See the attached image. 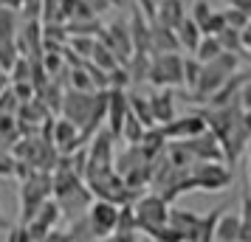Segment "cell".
<instances>
[{
  "label": "cell",
  "mask_w": 251,
  "mask_h": 242,
  "mask_svg": "<svg viewBox=\"0 0 251 242\" xmlns=\"http://www.w3.org/2000/svg\"><path fill=\"white\" fill-rule=\"evenodd\" d=\"M198 113L203 115L206 121V130L212 132L220 144V150H223V161L228 166H234L240 161V155L246 152L249 147V130L243 124V110H240V104H228V107H203V110H198Z\"/></svg>",
  "instance_id": "1"
},
{
  "label": "cell",
  "mask_w": 251,
  "mask_h": 242,
  "mask_svg": "<svg viewBox=\"0 0 251 242\" xmlns=\"http://www.w3.org/2000/svg\"><path fill=\"white\" fill-rule=\"evenodd\" d=\"M51 197L59 206L62 214H71V217H79L88 211V206L93 203V195L88 183L82 180L79 175L71 169L68 155H59L57 169L51 172Z\"/></svg>",
  "instance_id": "2"
},
{
  "label": "cell",
  "mask_w": 251,
  "mask_h": 242,
  "mask_svg": "<svg viewBox=\"0 0 251 242\" xmlns=\"http://www.w3.org/2000/svg\"><path fill=\"white\" fill-rule=\"evenodd\" d=\"M201 65L203 68H201V79H198V85H195V90H192V102H206L237 70V54H226L223 51L212 62H201Z\"/></svg>",
  "instance_id": "3"
},
{
  "label": "cell",
  "mask_w": 251,
  "mask_h": 242,
  "mask_svg": "<svg viewBox=\"0 0 251 242\" xmlns=\"http://www.w3.org/2000/svg\"><path fill=\"white\" fill-rule=\"evenodd\" d=\"M51 200V172H31L20 180V225L34 217L40 206Z\"/></svg>",
  "instance_id": "4"
},
{
  "label": "cell",
  "mask_w": 251,
  "mask_h": 242,
  "mask_svg": "<svg viewBox=\"0 0 251 242\" xmlns=\"http://www.w3.org/2000/svg\"><path fill=\"white\" fill-rule=\"evenodd\" d=\"M147 82L155 88H181L183 85V54H150Z\"/></svg>",
  "instance_id": "5"
},
{
  "label": "cell",
  "mask_w": 251,
  "mask_h": 242,
  "mask_svg": "<svg viewBox=\"0 0 251 242\" xmlns=\"http://www.w3.org/2000/svg\"><path fill=\"white\" fill-rule=\"evenodd\" d=\"M189 189L198 192V189H203V192H223L228 183H231V169H228V163H192L189 166Z\"/></svg>",
  "instance_id": "6"
},
{
  "label": "cell",
  "mask_w": 251,
  "mask_h": 242,
  "mask_svg": "<svg viewBox=\"0 0 251 242\" xmlns=\"http://www.w3.org/2000/svg\"><path fill=\"white\" fill-rule=\"evenodd\" d=\"M133 211H136L138 231L155 228V225H167V220H170V203H167L158 192H152V195H138L136 203H133Z\"/></svg>",
  "instance_id": "7"
},
{
  "label": "cell",
  "mask_w": 251,
  "mask_h": 242,
  "mask_svg": "<svg viewBox=\"0 0 251 242\" xmlns=\"http://www.w3.org/2000/svg\"><path fill=\"white\" fill-rule=\"evenodd\" d=\"M96 40L119 59V65H125L127 59H130V54H133V43H130V28H127V23H119L116 20L110 25H102Z\"/></svg>",
  "instance_id": "8"
},
{
  "label": "cell",
  "mask_w": 251,
  "mask_h": 242,
  "mask_svg": "<svg viewBox=\"0 0 251 242\" xmlns=\"http://www.w3.org/2000/svg\"><path fill=\"white\" fill-rule=\"evenodd\" d=\"M85 217L91 222V231L96 240H104V237H110L116 231V220H119V206L113 203H107V200H93L88 211H85Z\"/></svg>",
  "instance_id": "9"
},
{
  "label": "cell",
  "mask_w": 251,
  "mask_h": 242,
  "mask_svg": "<svg viewBox=\"0 0 251 242\" xmlns=\"http://www.w3.org/2000/svg\"><path fill=\"white\" fill-rule=\"evenodd\" d=\"M201 132H206V121L198 110H195V113L175 115L170 124L161 127V135L167 141H189V138H195V135H201Z\"/></svg>",
  "instance_id": "10"
},
{
  "label": "cell",
  "mask_w": 251,
  "mask_h": 242,
  "mask_svg": "<svg viewBox=\"0 0 251 242\" xmlns=\"http://www.w3.org/2000/svg\"><path fill=\"white\" fill-rule=\"evenodd\" d=\"M14 45H17V54H20V57L40 59L43 57V23H40V20H25V23L17 28Z\"/></svg>",
  "instance_id": "11"
},
{
  "label": "cell",
  "mask_w": 251,
  "mask_h": 242,
  "mask_svg": "<svg viewBox=\"0 0 251 242\" xmlns=\"http://www.w3.org/2000/svg\"><path fill=\"white\" fill-rule=\"evenodd\" d=\"M183 147L189 150V155L195 158V163H220L223 161V150H220L217 138L209 132V130L201 132V135H195V138H189V141H183Z\"/></svg>",
  "instance_id": "12"
},
{
  "label": "cell",
  "mask_w": 251,
  "mask_h": 242,
  "mask_svg": "<svg viewBox=\"0 0 251 242\" xmlns=\"http://www.w3.org/2000/svg\"><path fill=\"white\" fill-rule=\"evenodd\" d=\"M51 144L57 147L59 155H71L79 147H85L79 138V127L74 121H68V118H54V124H51Z\"/></svg>",
  "instance_id": "13"
},
{
  "label": "cell",
  "mask_w": 251,
  "mask_h": 242,
  "mask_svg": "<svg viewBox=\"0 0 251 242\" xmlns=\"http://www.w3.org/2000/svg\"><path fill=\"white\" fill-rule=\"evenodd\" d=\"M249 79H251L249 70H240V73L234 70V73H231V76H228V79L223 82L209 99H206V104H209V107H228V104H237V93Z\"/></svg>",
  "instance_id": "14"
},
{
  "label": "cell",
  "mask_w": 251,
  "mask_h": 242,
  "mask_svg": "<svg viewBox=\"0 0 251 242\" xmlns=\"http://www.w3.org/2000/svg\"><path fill=\"white\" fill-rule=\"evenodd\" d=\"M125 115H127V90L110 88L107 90V115H104V121H107V130H110L113 138H119V132H122Z\"/></svg>",
  "instance_id": "15"
},
{
  "label": "cell",
  "mask_w": 251,
  "mask_h": 242,
  "mask_svg": "<svg viewBox=\"0 0 251 242\" xmlns=\"http://www.w3.org/2000/svg\"><path fill=\"white\" fill-rule=\"evenodd\" d=\"M183 17H186L183 0H158V3H155V14H152V23H158V25H164V28L175 31V28L183 23Z\"/></svg>",
  "instance_id": "16"
},
{
  "label": "cell",
  "mask_w": 251,
  "mask_h": 242,
  "mask_svg": "<svg viewBox=\"0 0 251 242\" xmlns=\"http://www.w3.org/2000/svg\"><path fill=\"white\" fill-rule=\"evenodd\" d=\"M147 99H150V110H152V121H155V127L170 124L172 118L178 115V110H175V96H172L170 88L152 93V96H147Z\"/></svg>",
  "instance_id": "17"
},
{
  "label": "cell",
  "mask_w": 251,
  "mask_h": 242,
  "mask_svg": "<svg viewBox=\"0 0 251 242\" xmlns=\"http://www.w3.org/2000/svg\"><path fill=\"white\" fill-rule=\"evenodd\" d=\"M127 28H130L133 51H136V54H150V20L141 14V9H133V12H130Z\"/></svg>",
  "instance_id": "18"
},
{
  "label": "cell",
  "mask_w": 251,
  "mask_h": 242,
  "mask_svg": "<svg viewBox=\"0 0 251 242\" xmlns=\"http://www.w3.org/2000/svg\"><path fill=\"white\" fill-rule=\"evenodd\" d=\"M150 54H181L175 31L150 20Z\"/></svg>",
  "instance_id": "19"
},
{
  "label": "cell",
  "mask_w": 251,
  "mask_h": 242,
  "mask_svg": "<svg viewBox=\"0 0 251 242\" xmlns=\"http://www.w3.org/2000/svg\"><path fill=\"white\" fill-rule=\"evenodd\" d=\"M198 220H201V214L192 211V208H175V206H170V220H167V222L181 234L183 242L189 240V237H192V231L198 228Z\"/></svg>",
  "instance_id": "20"
},
{
  "label": "cell",
  "mask_w": 251,
  "mask_h": 242,
  "mask_svg": "<svg viewBox=\"0 0 251 242\" xmlns=\"http://www.w3.org/2000/svg\"><path fill=\"white\" fill-rule=\"evenodd\" d=\"M240 240V214L234 208H226L215 225V242H237Z\"/></svg>",
  "instance_id": "21"
},
{
  "label": "cell",
  "mask_w": 251,
  "mask_h": 242,
  "mask_svg": "<svg viewBox=\"0 0 251 242\" xmlns=\"http://www.w3.org/2000/svg\"><path fill=\"white\" fill-rule=\"evenodd\" d=\"M226 203L223 206H217V208H212L209 214H201V220H198V228L192 231V237L186 242H215V225H217V217L226 211Z\"/></svg>",
  "instance_id": "22"
},
{
  "label": "cell",
  "mask_w": 251,
  "mask_h": 242,
  "mask_svg": "<svg viewBox=\"0 0 251 242\" xmlns=\"http://www.w3.org/2000/svg\"><path fill=\"white\" fill-rule=\"evenodd\" d=\"M201 37H203V34H201V28H198V25H195L189 17H183V23L175 28V40H178V48H181V51H186L189 57L195 54V48H198V43H201Z\"/></svg>",
  "instance_id": "23"
},
{
  "label": "cell",
  "mask_w": 251,
  "mask_h": 242,
  "mask_svg": "<svg viewBox=\"0 0 251 242\" xmlns=\"http://www.w3.org/2000/svg\"><path fill=\"white\" fill-rule=\"evenodd\" d=\"M127 110L136 115L138 121H141V127H144V130L155 127V121H152V110H150V99H147V96H141V93H127Z\"/></svg>",
  "instance_id": "24"
},
{
  "label": "cell",
  "mask_w": 251,
  "mask_h": 242,
  "mask_svg": "<svg viewBox=\"0 0 251 242\" xmlns=\"http://www.w3.org/2000/svg\"><path fill=\"white\" fill-rule=\"evenodd\" d=\"M20 141V124L14 115H0V152H12V147Z\"/></svg>",
  "instance_id": "25"
},
{
  "label": "cell",
  "mask_w": 251,
  "mask_h": 242,
  "mask_svg": "<svg viewBox=\"0 0 251 242\" xmlns=\"http://www.w3.org/2000/svg\"><path fill=\"white\" fill-rule=\"evenodd\" d=\"M125 70L130 76V85H141L147 82V70H150V54H130V59L125 62Z\"/></svg>",
  "instance_id": "26"
},
{
  "label": "cell",
  "mask_w": 251,
  "mask_h": 242,
  "mask_svg": "<svg viewBox=\"0 0 251 242\" xmlns=\"http://www.w3.org/2000/svg\"><path fill=\"white\" fill-rule=\"evenodd\" d=\"M17 28H20V20H17V12L0 6V45H9L17 37Z\"/></svg>",
  "instance_id": "27"
},
{
  "label": "cell",
  "mask_w": 251,
  "mask_h": 242,
  "mask_svg": "<svg viewBox=\"0 0 251 242\" xmlns=\"http://www.w3.org/2000/svg\"><path fill=\"white\" fill-rule=\"evenodd\" d=\"M65 237H68V242H96V237H93V231H91V222H88L85 214H79V217L71 220Z\"/></svg>",
  "instance_id": "28"
},
{
  "label": "cell",
  "mask_w": 251,
  "mask_h": 242,
  "mask_svg": "<svg viewBox=\"0 0 251 242\" xmlns=\"http://www.w3.org/2000/svg\"><path fill=\"white\" fill-rule=\"evenodd\" d=\"M237 214H240V240L237 242H251V189H243Z\"/></svg>",
  "instance_id": "29"
},
{
  "label": "cell",
  "mask_w": 251,
  "mask_h": 242,
  "mask_svg": "<svg viewBox=\"0 0 251 242\" xmlns=\"http://www.w3.org/2000/svg\"><path fill=\"white\" fill-rule=\"evenodd\" d=\"M217 37V43L220 48L226 51V54H246V48H243V31H234V28H223Z\"/></svg>",
  "instance_id": "30"
},
{
  "label": "cell",
  "mask_w": 251,
  "mask_h": 242,
  "mask_svg": "<svg viewBox=\"0 0 251 242\" xmlns=\"http://www.w3.org/2000/svg\"><path fill=\"white\" fill-rule=\"evenodd\" d=\"M220 54H223V48L217 43V37H201V43H198L192 57L198 59V62H212V59L220 57Z\"/></svg>",
  "instance_id": "31"
},
{
  "label": "cell",
  "mask_w": 251,
  "mask_h": 242,
  "mask_svg": "<svg viewBox=\"0 0 251 242\" xmlns=\"http://www.w3.org/2000/svg\"><path fill=\"white\" fill-rule=\"evenodd\" d=\"M141 135H144V127H141V121H138L136 115L127 110L125 115V124H122V132H119V138H125L130 147H136L138 141H141Z\"/></svg>",
  "instance_id": "32"
},
{
  "label": "cell",
  "mask_w": 251,
  "mask_h": 242,
  "mask_svg": "<svg viewBox=\"0 0 251 242\" xmlns=\"http://www.w3.org/2000/svg\"><path fill=\"white\" fill-rule=\"evenodd\" d=\"M99 28H102V23H99L96 17H91V20H74V23H65L68 37H96V34H99Z\"/></svg>",
  "instance_id": "33"
},
{
  "label": "cell",
  "mask_w": 251,
  "mask_h": 242,
  "mask_svg": "<svg viewBox=\"0 0 251 242\" xmlns=\"http://www.w3.org/2000/svg\"><path fill=\"white\" fill-rule=\"evenodd\" d=\"M88 62H93L96 68H102L104 73H107V70H113L116 65H119V59H116L113 54H110V51H107V48H104L102 43H99V40H96V45H93L91 59H88Z\"/></svg>",
  "instance_id": "34"
},
{
  "label": "cell",
  "mask_w": 251,
  "mask_h": 242,
  "mask_svg": "<svg viewBox=\"0 0 251 242\" xmlns=\"http://www.w3.org/2000/svg\"><path fill=\"white\" fill-rule=\"evenodd\" d=\"M116 234H138V222H136V211H133V206H119Z\"/></svg>",
  "instance_id": "35"
},
{
  "label": "cell",
  "mask_w": 251,
  "mask_h": 242,
  "mask_svg": "<svg viewBox=\"0 0 251 242\" xmlns=\"http://www.w3.org/2000/svg\"><path fill=\"white\" fill-rule=\"evenodd\" d=\"M141 234H147L152 242H183V237L172 228L170 222L167 225H155V228H144Z\"/></svg>",
  "instance_id": "36"
},
{
  "label": "cell",
  "mask_w": 251,
  "mask_h": 242,
  "mask_svg": "<svg viewBox=\"0 0 251 242\" xmlns=\"http://www.w3.org/2000/svg\"><path fill=\"white\" fill-rule=\"evenodd\" d=\"M201 62L195 57H183V85H186V90L192 93L195 85H198V79H201Z\"/></svg>",
  "instance_id": "37"
},
{
  "label": "cell",
  "mask_w": 251,
  "mask_h": 242,
  "mask_svg": "<svg viewBox=\"0 0 251 242\" xmlns=\"http://www.w3.org/2000/svg\"><path fill=\"white\" fill-rule=\"evenodd\" d=\"M12 82H31V59L17 57V62H14L12 70H9V85H12Z\"/></svg>",
  "instance_id": "38"
},
{
  "label": "cell",
  "mask_w": 251,
  "mask_h": 242,
  "mask_svg": "<svg viewBox=\"0 0 251 242\" xmlns=\"http://www.w3.org/2000/svg\"><path fill=\"white\" fill-rule=\"evenodd\" d=\"M40 23H62V0H43Z\"/></svg>",
  "instance_id": "39"
},
{
  "label": "cell",
  "mask_w": 251,
  "mask_h": 242,
  "mask_svg": "<svg viewBox=\"0 0 251 242\" xmlns=\"http://www.w3.org/2000/svg\"><path fill=\"white\" fill-rule=\"evenodd\" d=\"M223 20H226V28H234V31H243V28L251 23V20L240 12V9H231V6H228V9H223Z\"/></svg>",
  "instance_id": "40"
},
{
  "label": "cell",
  "mask_w": 251,
  "mask_h": 242,
  "mask_svg": "<svg viewBox=\"0 0 251 242\" xmlns=\"http://www.w3.org/2000/svg\"><path fill=\"white\" fill-rule=\"evenodd\" d=\"M212 12H215V9H212V6H209L206 0H198V3L192 6V14H189V20H192V23L198 25V28H203V25L209 23Z\"/></svg>",
  "instance_id": "41"
},
{
  "label": "cell",
  "mask_w": 251,
  "mask_h": 242,
  "mask_svg": "<svg viewBox=\"0 0 251 242\" xmlns=\"http://www.w3.org/2000/svg\"><path fill=\"white\" fill-rule=\"evenodd\" d=\"M17 110H20V99L14 96L12 88H6L0 93V115H17Z\"/></svg>",
  "instance_id": "42"
},
{
  "label": "cell",
  "mask_w": 251,
  "mask_h": 242,
  "mask_svg": "<svg viewBox=\"0 0 251 242\" xmlns=\"http://www.w3.org/2000/svg\"><path fill=\"white\" fill-rule=\"evenodd\" d=\"M20 14H23L25 20H40V14H43V0H23Z\"/></svg>",
  "instance_id": "43"
},
{
  "label": "cell",
  "mask_w": 251,
  "mask_h": 242,
  "mask_svg": "<svg viewBox=\"0 0 251 242\" xmlns=\"http://www.w3.org/2000/svg\"><path fill=\"white\" fill-rule=\"evenodd\" d=\"M9 88H12L14 96L20 99V104L28 102V99H34V85H31V82H12Z\"/></svg>",
  "instance_id": "44"
},
{
  "label": "cell",
  "mask_w": 251,
  "mask_h": 242,
  "mask_svg": "<svg viewBox=\"0 0 251 242\" xmlns=\"http://www.w3.org/2000/svg\"><path fill=\"white\" fill-rule=\"evenodd\" d=\"M14 166H17V158L12 152H0V177H14Z\"/></svg>",
  "instance_id": "45"
},
{
  "label": "cell",
  "mask_w": 251,
  "mask_h": 242,
  "mask_svg": "<svg viewBox=\"0 0 251 242\" xmlns=\"http://www.w3.org/2000/svg\"><path fill=\"white\" fill-rule=\"evenodd\" d=\"M237 104H240V110H251V79L240 88L237 93Z\"/></svg>",
  "instance_id": "46"
},
{
  "label": "cell",
  "mask_w": 251,
  "mask_h": 242,
  "mask_svg": "<svg viewBox=\"0 0 251 242\" xmlns=\"http://www.w3.org/2000/svg\"><path fill=\"white\" fill-rule=\"evenodd\" d=\"M99 242H138V237L136 234H110V237H104V240H99Z\"/></svg>",
  "instance_id": "47"
},
{
  "label": "cell",
  "mask_w": 251,
  "mask_h": 242,
  "mask_svg": "<svg viewBox=\"0 0 251 242\" xmlns=\"http://www.w3.org/2000/svg\"><path fill=\"white\" fill-rule=\"evenodd\" d=\"M228 6H231V9H240V12L251 20V0H228Z\"/></svg>",
  "instance_id": "48"
},
{
  "label": "cell",
  "mask_w": 251,
  "mask_h": 242,
  "mask_svg": "<svg viewBox=\"0 0 251 242\" xmlns=\"http://www.w3.org/2000/svg\"><path fill=\"white\" fill-rule=\"evenodd\" d=\"M0 6H6V9H12V12H20L23 0H0Z\"/></svg>",
  "instance_id": "49"
},
{
  "label": "cell",
  "mask_w": 251,
  "mask_h": 242,
  "mask_svg": "<svg viewBox=\"0 0 251 242\" xmlns=\"http://www.w3.org/2000/svg\"><path fill=\"white\" fill-rule=\"evenodd\" d=\"M6 88H9V73H6V70H0V93L6 90Z\"/></svg>",
  "instance_id": "50"
},
{
  "label": "cell",
  "mask_w": 251,
  "mask_h": 242,
  "mask_svg": "<svg viewBox=\"0 0 251 242\" xmlns=\"http://www.w3.org/2000/svg\"><path fill=\"white\" fill-rule=\"evenodd\" d=\"M0 231H9V222H6V217L0 214Z\"/></svg>",
  "instance_id": "51"
},
{
  "label": "cell",
  "mask_w": 251,
  "mask_h": 242,
  "mask_svg": "<svg viewBox=\"0 0 251 242\" xmlns=\"http://www.w3.org/2000/svg\"><path fill=\"white\" fill-rule=\"evenodd\" d=\"M249 177H251V150H249Z\"/></svg>",
  "instance_id": "52"
},
{
  "label": "cell",
  "mask_w": 251,
  "mask_h": 242,
  "mask_svg": "<svg viewBox=\"0 0 251 242\" xmlns=\"http://www.w3.org/2000/svg\"><path fill=\"white\" fill-rule=\"evenodd\" d=\"M249 59H251V54H249Z\"/></svg>",
  "instance_id": "53"
},
{
  "label": "cell",
  "mask_w": 251,
  "mask_h": 242,
  "mask_svg": "<svg viewBox=\"0 0 251 242\" xmlns=\"http://www.w3.org/2000/svg\"><path fill=\"white\" fill-rule=\"evenodd\" d=\"M155 3H158V0H155Z\"/></svg>",
  "instance_id": "54"
}]
</instances>
